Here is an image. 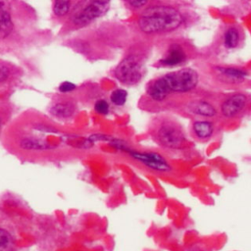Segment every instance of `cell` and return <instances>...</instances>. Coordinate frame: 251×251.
<instances>
[{"instance_id": "cell-1", "label": "cell", "mask_w": 251, "mask_h": 251, "mask_svg": "<svg viewBox=\"0 0 251 251\" xmlns=\"http://www.w3.org/2000/svg\"><path fill=\"white\" fill-rule=\"evenodd\" d=\"M183 22L181 14L174 7L154 6L139 17L138 25L145 33L168 32L177 28Z\"/></svg>"}, {"instance_id": "cell-2", "label": "cell", "mask_w": 251, "mask_h": 251, "mask_svg": "<svg viewBox=\"0 0 251 251\" xmlns=\"http://www.w3.org/2000/svg\"><path fill=\"white\" fill-rule=\"evenodd\" d=\"M158 88L168 96L171 92H186L196 87L198 75L192 69H181L169 73L154 80Z\"/></svg>"}, {"instance_id": "cell-3", "label": "cell", "mask_w": 251, "mask_h": 251, "mask_svg": "<svg viewBox=\"0 0 251 251\" xmlns=\"http://www.w3.org/2000/svg\"><path fill=\"white\" fill-rule=\"evenodd\" d=\"M155 139L163 147L177 149L184 141V134L177 124L172 121H164L155 130Z\"/></svg>"}, {"instance_id": "cell-4", "label": "cell", "mask_w": 251, "mask_h": 251, "mask_svg": "<svg viewBox=\"0 0 251 251\" xmlns=\"http://www.w3.org/2000/svg\"><path fill=\"white\" fill-rule=\"evenodd\" d=\"M143 65L134 55L126 57L115 71L116 77L125 84H135L143 75Z\"/></svg>"}, {"instance_id": "cell-5", "label": "cell", "mask_w": 251, "mask_h": 251, "mask_svg": "<svg viewBox=\"0 0 251 251\" xmlns=\"http://www.w3.org/2000/svg\"><path fill=\"white\" fill-rule=\"evenodd\" d=\"M111 0H89L74 17L76 25H85L93 20L104 15L110 6Z\"/></svg>"}, {"instance_id": "cell-6", "label": "cell", "mask_w": 251, "mask_h": 251, "mask_svg": "<svg viewBox=\"0 0 251 251\" xmlns=\"http://www.w3.org/2000/svg\"><path fill=\"white\" fill-rule=\"evenodd\" d=\"M131 158L134 160L140 162L145 167L156 171V172H162L167 173L172 170L170 164L168 161L159 153L156 152H137L133 151L132 149H128L126 151Z\"/></svg>"}, {"instance_id": "cell-7", "label": "cell", "mask_w": 251, "mask_h": 251, "mask_svg": "<svg viewBox=\"0 0 251 251\" xmlns=\"http://www.w3.org/2000/svg\"><path fill=\"white\" fill-rule=\"evenodd\" d=\"M247 104V97L244 94H233L226 99L221 107V112L225 118L231 119L240 114Z\"/></svg>"}, {"instance_id": "cell-8", "label": "cell", "mask_w": 251, "mask_h": 251, "mask_svg": "<svg viewBox=\"0 0 251 251\" xmlns=\"http://www.w3.org/2000/svg\"><path fill=\"white\" fill-rule=\"evenodd\" d=\"M215 131V126L214 124L210 121H204V120H199L195 121L191 125V132L192 135L198 139V140H208L210 139Z\"/></svg>"}, {"instance_id": "cell-9", "label": "cell", "mask_w": 251, "mask_h": 251, "mask_svg": "<svg viewBox=\"0 0 251 251\" xmlns=\"http://www.w3.org/2000/svg\"><path fill=\"white\" fill-rule=\"evenodd\" d=\"M216 72L221 79L226 82L235 83L243 81L248 74L245 70L235 69V68H226V67H218L216 68Z\"/></svg>"}, {"instance_id": "cell-10", "label": "cell", "mask_w": 251, "mask_h": 251, "mask_svg": "<svg viewBox=\"0 0 251 251\" xmlns=\"http://www.w3.org/2000/svg\"><path fill=\"white\" fill-rule=\"evenodd\" d=\"M13 29L9 4L7 0H0V39L7 37Z\"/></svg>"}, {"instance_id": "cell-11", "label": "cell", "mask_w": 251, "mask_h": 251, "mask_svg": "<svg viewBox=\"0 0 251 251\" xmlns=\"http://www.w3.org/2000/svg\"><path fill=\"white\" fill-rule=\"evenodd\" d=\"M185 60V53L179 45H172L168 51V54L163 58L160 63L164 66H177Z\"/></svg>"}, {"instance_id": "cell-12", "label": "cell", "mask_w": 251, "mask_h": 251, "mask_svg": "<svg viewBox=\"0 0 251 251\" xmlns=\"http://www.w3.org/2000/svg\"><path fill=\"white\" fill-rule=\"evenodd\" d=\"M188 111L203 117H213L217 114L216 108L211 103L203 100L191 102L188 105Z\"/></svg>"}, {"instance_id": "cell-13", "label": "cell", "mask_w": 251, "mask_h": 251, "mask_svg": "<svg viewBox=\"0 0 251 251\" xmlns=\"http://www.w3.org/2000/svg\"><path fill=\"white\" fill-rule=\"evenodd\" d=\"M75 111V106L69 101L64 102H58L54 104L51 109L50 113L59 119H68L71 118Z\"/></svg>"}, {"instance_id": "cell-14", "label": "cell", "mask_w": 251, "mask_h": 251, "mask_svg": "<svg viewBox=\"0 0 251 251\" xmlns=\"http://www.w3.org/2000/svg\"><path fill=\"white\" fill-rule=\"evenodd\" d=\"M15 241L12 234L5 228L0 227V251H14Z\"/></svg>"}, {"instance_id": "cell-15", "label": "cell", "mask_w": 251, "mask_h": 251, "mask_svg": "<svg viewBox=\"0 0 251 251\" xmlns=\"http://www.w3.org/2000/svg\"><path fill=\"white\" fill-rule=\"evenodd\" d=\"M239 41V33L235 27H230L225 32L224 42L226 48H235Z\"/></svg>"}, {"instance_id": "cell-16", "label": "cell", "mask_w": 251, "mask_h": 251, "mask_svg": "<svg viewBox=\"0 0 251 251\" xmlns=\"http://www.w3.org/2000/svg\"><path fill=\"white\" fill-rule=\"evenodd\" d=\"M70 6H71L70 0H55L54 7H53L54 14L58 17L65 16L69 12Z\"/></svg>"}, {"instance_id": "cell-17", "label": "cell", "mask_w": 251, "mask_h": 251, "mask_svg": "<svg viewBox=\"0 0 251 251\" xmlns=\"http://www.w3.org/2000/svg\"><path fill=\"white\" fill-rule=\"evenodd\" d=\"M127 98V92L125 89H116L111 94V101L116 106H123Z\"/></svg>"}, {"instance_id": "cell-18", "label": "cell", "mask_w": 251, "mask_h": 251, "mask_svg": "<svg viewBox=\"0 0 251 251\" xmlns=\"http://www.w3.org/2000/svg\"><path fill=\"white\" fill-rule=\"evenodd\" d=\"M94 109H95V111L97 113H99L101 115H106L109 112V104H108V102L106 100L101 99V100H98L95 103Z\"/></svg>"}, {"instance_id": "cell-19", "label": "cell", "mask_w": 251, "mask_h": 251, "mask_svg": "<svg viewBox=\"0 0 251 251\" xmlns=\"http://www.w3.org/2000/svg\"><path fill=\"white\" fill-rule=\"evenodd\" d=\"M75 88V85L70 81H64L59 86V90L61 92H70V91H73Z\"/></svg>"}, {"instance_id": "cell-20", "label": "cell", "mask_w": 251, "mask_h": 251, "mask_svg": "<svg viewBox=\"0 0 251 251\" xmlns=\"http://www.w3.org/2000/svg\"><path fill=\"white\" fill-rule=\"evenodd\" d=\"M9 75V70L7 67L0 65V82L4 81Z\"/></svg>"}, {"instance_id": "cell-21", "label": "cell", "mask_w": 251, "mask_h": 251, "mask_svg": "<svg viewBox=\"0 0 251 251\" xmlns=\"http://www.w3.org/2000/svg\"><path fill=\"white\" fill-rule=\"evenodd\" d=\"M147 2H148V0H128L129 5L134 8H140V7L144 6Z\"/></svg>"}, {"instance_id": "cell-22", "label": "cell", "mask_w": 251, "mask_h": 251, "mask_svg": "<svg viewBox=\"0 0 251 251\" xmlns=\"http://www.w3.org/2000/svg\"><path fill=\"white\" fill-rule=\"evenodd\" d=\"M2 124H3V122H2V119L0 118V131H1V127H2Z\"/></svg>"}]
</instances>
